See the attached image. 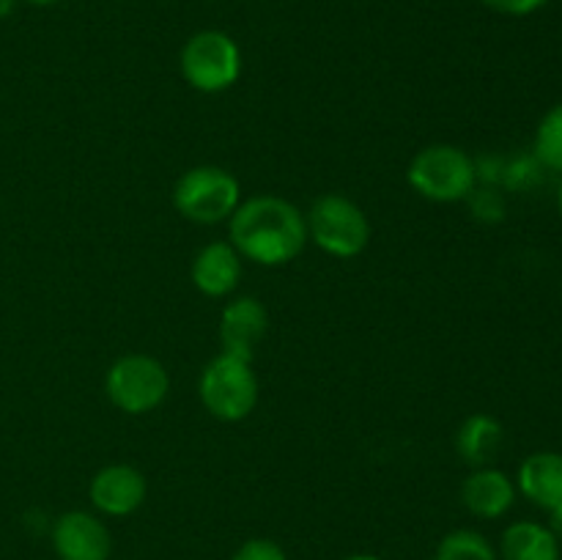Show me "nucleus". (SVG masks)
Masks as SVG:
<instances>
[{
	"label": "nucleus",
	"mask_w": 562,
	"mask_h": 560,
	"mask_svg": "<svg viewBox=\"0 0 562 560\" xmlns=\"http://www.w3.org/2000/svg\"><path fill=\"white\" fill-rule=\"evenodd\" d=\"M231 245L261 267L294 261L307 242V223L300 209L278 195H258L231 214Z\"/></svg>",
	"instance_id": "f257e3e1"
},
{
	"label": "nucleus",
	"mask_w": 562,
	"mask_h": 560,
	"mask_svg": "<svg viewBox=\"0 0 562 560\" xmlns=\"http://www.w3.org/2000/svg\"><path fill=\"white\" fill-rule=\"evenodd\" d=\"M406 179H409L412 190L420 192L426 201L456 203L475 192L477 165L459 146L434 143L412 157Z\"/></svg>",
	"instance_id": "f03ea898"
},
{
	"label": "nucleus",
	"mask_w": 562,
	"mask_h": 560,
	"mask_svg": "<svg viewBox=\"0 0 562 560\" xmlns=\"http://www.w3.org/2000/svg\"><path fill=\"white\" fill-rule=\"evenodd\" d=\"M198 393H201L203 406L217 421H245L258 404V379L252 371V362L228 355V351H220L201 371Z\"/></svg>",
	"instance_id": "7ed1b4c3"
},
{
	"label": "nucleus",
	"mask_w": 562,
	"mask_h": 560,
	"mask_svg": "<svg viewBox=\"0 0 562 560\" xmlns=\"http://www.w3.org/2000/svg\"><path fill=\"white\" fill-rule=\"evenodd\" d=\"M241 201V187L234 173L217 165H198L184 170L173 187V206L181 217L201 225L228 220Z\"/></svg>",
	"instance_id": "20e7f679"
},
{
	"label": "nucleus",
	"mask_w": 562,
	"mask_h": 560,
	"mask_svg": "<svg viewBox=\"0 0 562 560\" xmlns=\"http://www.w3.org/2000/svg\"><path fill=\"white\" fill-rule=\"evenodd\" d=\"M307 236L335 258H355L371 242V223L351 198L327 192L316 198L305 217Z\"/></svg>",
	"instance_id": "39448f33"
},
{
	"label": "nucleus",
	"mask_w": 562,
	"mask_h": 560,
	"mask_svg": "<svg viewBox=\"0 0 562 560\" xmlns=\"http://www.w3.org/2000/svg\"><path fill=\"white\" fill-rule=\"evenodd\" d=\"M170 377L151 355H124L104 373V393L115 410L146 415L168 399Z\"/></svg>",
	"instance_id": "423d86ee"
},
{
	"label": "nucleus",
	"mask_w": 562,
	"mask_h": 560,
	"mask_svg": "<svg viewBox=\"0 0 562 560\" xmlns=\"http://www.w3.org/2000/svg\"><path fill=\"white\" fill-rule=\"evenodd\" d=\"M181 75L195 91H228L241 75L239 44L223 31H201L181 49Z\"/></svg>",
	"instance_id": "0eeeda50"
},
{
	"label": "nucleus",
	"mask_w": 562,
	"mask_h": 560,
	"mask_svg": "<svg viewBox=\"0 0 562 560\" xmlns=\"http://www.w3.org/2000/svg\"><path fill=\"white\" fill-rule=\"evenodd\" d=\"M53 549L60 560H108L113 538L99 516L66 511L53 525Z\"/></svg>",
	"instance_id": "6e6552de"
},
{
	"label": "nucleus",
	"mask_w": 562,
	"mask_h": 560,
	"mask_svg": "<svg viewBox=\"0 0 562 560\" xmlns=\"http://www.w3.org/2000/svg\"><path fill=\"white\" fill-rule=\"evenodd\" d=\"M93 508L102 511L104 516H130L146 503L148 483L137 467L132 464H108L91 478Z\"/></svg>",
	"instance_id": "1a4fd4ad"
},
{
	"label": "nucleus",
	"mask_w": 562,
	"mask_h": 560,
	"mask_svg": "<svg viewBox=\"0 0 562 560\" xmlns=\"http://www.w3.org/2000/svg\"><path fill=\"white\" fill-rule=\"evenodd\" d=\"M267 329V307L256 296H236L223 307V316H220V344L228 355L252 362Z\"/></svg>",
	"instance_id": "9d476101"
},
{
	"label": "nucleus",
	"mask_w": 562,
	"mask_h": 560,
	"mask_svg": "<svg viewBox=\"0 0 562 560\" xmlns=\"http://www.w3.org/2000/svg\"><path fill=\"white\" fill-rule=\"evenodd\" d=\"M192 285H195L201 294L214 296H228L234 294L236 285L241 278V256L236 253V247L231 242H209L206 247L198 250V256L192 258Z\"/></svg>",
	"instance_id": "9b49d317"
},
{
	"label": "nucleus",
	"mask_w": 562,
	"mask_h": 560,
	"mask_svg": "<svg viewBox=\"0 0 562 560\" xmlns=\"http://www.w3.org/2000/svg\"><path fill=\"white\" fill-rule=\"evenodd\" d=\"M461 503L472 516L499 519L516 503V483L494 467H477L461 483Z\"/></svg>",
	"instance_id": "f8f14e48"
},
{
	"label": "nucleus",
	"mask_w": 562,
	"mask_h": 560,
	"mask_svg": "<svg viewBox=\"0 0 562 560\" xmlns=\"http://www.w3.org/2000/svg\"><path fill=\"white\" fill-rule=\"evenodd\" d=\"M519 489L527 500L538 508L562 516V453L541 450L521 461L519 467Z\"/></svg>",
	"instance_id": "ddd939ff"
},
{
	"label": "nucleus",
	"mask_w": 562,
	"mask_h": 560,
	"mask_svg": "<svg viewBox=\"0 0 562 560\" xmlns=\"http://www.w3.org/2000/svg\"><path fill=\"white\" fill-rule=\"evenodd\" d=\"M505 443V428L497 417L475 412L456 432V450L470 467H492Z\"/></svg>",
	"instance_id": "4468645a"
},
{
	"label": "nucleus",
	"mask_w": 562,
	"mask_h": 560,
	"mask_svg": "<svg viewBox=\"0 0 562 560\" xmlns=\"http://www.w3.org/2000/svg\"><path fill=\"white\" fill-rule=\"evenodd\" d=\"M503 560H560V541L552 527L538 522H516L499 541Z\"/></svg>",
	"instance_id": "2eb2a0df"
},
{
	"label": "nucleus",
	"mask_w": 562,
	"mask_h": 560,
	"mask_svg": "<svg viewBox=\"0 0 562 560\" xmlns=\"http://www.w3.org/2000/svg\"><path fill=\"white\" fill-rule=\"evenodd\" d=\"M434 560H497V552L486 536L477 530H453L437 544Z\"/></svg>",
	"instance_id": "dca6fc26"
},
{
	"label": "nucleus",
	"mask_w": 562,
	"mask_h": 560,
	"mask_svg": "<svg viewBox=\"0 0 562 560\" xmlns=\"http://www.w3.org/2000/svg\"><path fill=\"white\" fill-rule=\"evenodd\" d=\"M536 159L541 168L562 173V104H554L536 130Z\"/></svg>",
	"instance_id": "f3484780"
},
{
	"label": "nucleus",
	"mask_w": 562,
	"mask_h": 560,
	"mask_svg": "<svg viewBox=\"0 0 562 560\" xmlns=\"http://www.w3.org/2000/svg\"><path fill=\"white\" fill-rule=\"evenodd\" d=\"M231 560H285V552L272 538H250L236 549Z\"/></svg>",
	"instance_id": "a211bd4d"
},
{
	"label": "nucleus",
	"mask_w": 562,
	"mask_h": 560,
	"mask_svg": "<svg viewBox=\"0 0 562 560\" xmlns=\"http://www.w3.org/2000/svg\"><path fill=\"white\" fill-rule=\"evenodd\" d=\"M488 9L499 11V14H508V16H527L532 11L541 9L547 0H483Z\"/></svg>",
	"instance_id": "6ab92c4d"
},
{
	"label": "nucleus",
	"mask_w": 562,
	"mask_h": 560,
	"mask_svg": "<svg viewBox=\"0 0 562 560\" xmlns=\"http://www.w3.org/2000/svg\"><path fill=\"white\" fill-rule=\"evenodd\" d=\"M11 11H14V0H0V20H5Z\"/></svg>",
	"instance_id": "aec40b11"
},
{
	"label": "nucleus",
	"mask_w": 562,
	"mask_h": 560,
	"mask_svg": "<svg viewBox=\"0 0 562 560\" xmlns=\"http://www.w3.org/2000/svg\"><path fill=\"white\" fill-rule=\"evenodd\" d=\"M344 560H382V558H376V555H349V558H344Z\"/></svg>",
	"instance_id": "412c9836"
},
{
	"label": "nucleus",
	"mask_w": 562,
	"mask_h": 560,
	"mask_svg": "<svg viewBox=\"0 0 562 560\" xmlns=\"http://www.w3.org/2000/svg\"><path fill=\"white\" fill-rule=\"evenodd\" d=\"M27 3H33V5H53V3H60V0H27Z\"/></svg>",
	"instance_id": "4be33fe9"
},
{
	"label": "nucleus",
	"mask_w": 562,
	"mask_h": 560,
	"mask_svg": "<svg viewBox=\"0 0 562 560\" xmlns=\"http://www.w3.org/2000/svg\"><path fill=\"white\" fill-rule=\"evenodd\" d=\"M552 530L554 533H562V516H554V519H552Z\"/></svg>",
	"instance_id": "5701e85b"
},
{
	"label": "nucleus",
	"mask_w": 562,
	"mask_h": 560,
	"mask_svg": "<svg viewBox=\"0 0 562 560\" xmlns=\"http://www.w3.org/2000/svg\"><path fill=\"white\" fill-rule=\"evenodd\" d=\"M558 206H560V214H562V184H560V190H558Z\"/></svg>",
	"instance_id": "b1692460"
}]
</instances>
